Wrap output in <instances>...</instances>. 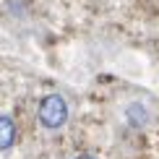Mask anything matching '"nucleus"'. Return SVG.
I'll use <instances>...</instances> for the list:
<instances>
[{
	"label": "nucleus",
	"mask_w": 159,
	"mask_h": 159,
	"mask_svg": "<svg viewBox=\"0 0 159 159\" xmlns=\"http://www.w3.org/2000/svg\"><path fill=\"white\" fill-rule=\"evenodd\" d=\"M39 123L44 125V128L50 130H57L63 128L65 120H68V104H65V99L60 94H47L39 102Z\"/></svg>",
	"instance_id": "f257e3e1"
},
{
	"label": "nucleus",
	"mask_w": 159,
	"mask_h": 159,
	"mask_svg": "<svg viewBox=\"0 0 159 159\" xmlns=\"http://www.w3.org/2000/svg\"><path fill=\"white\" fill-rule=\"evenodd\" d=\"M125 117H128V123L133 125V128H146L151 123V112L143 102H133L125 107Z\"/></svg>",
	"instance_id": "f03ea898"
},
{
	"label": "nucleus",
	"mask_w": 159,
	"mask_h": 159,
	"mask_svg": "<svg viewBox=\"0 0 159 159\" xmlns=\"http://www.w3.org/2000/svg\"><path fill=\"white\" fill-rule=\"evenodd\" d=\"M76 159H94V157H89V154H81V157H76Z\"/></svg>",
	"instance_id": "20e7f679"
},
{
	"label": "nucleus",
	"mask_w": 159,
	"mask_h": 159,
	"mask_svg": "<svg viewBox=\"0 0 159 159\" xmlns=\"http://www.w3.org/2000/svg\"><path fill=\"white\" fill-rule=\"evenodd\" d=\"M18 138V128L8 115H0V151H8Z\"/></svg>",
	"instance_id": "7ed1b4c3"
}]
</instances>
